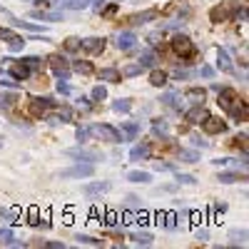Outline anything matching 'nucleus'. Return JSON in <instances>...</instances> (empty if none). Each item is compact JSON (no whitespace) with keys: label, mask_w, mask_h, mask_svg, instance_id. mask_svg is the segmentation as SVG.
<instances>
[{"label":"nucleus","mask_w":249,"mask_h":249,"mask_svg":"<svg viewBox=\"0 0 249 249\" xmlns=\"http://www.w3.org/2000/svg\"><path fill=\"white\" fill-rule=\"evenodd\" d=\"M172 53L177 57H187V62H190L192 57H197V48L187 35H175L172 37Z\"/></svg>","instance_id":"1"},{"label":"nucleus","mask_w":249,"mask_h":249,"mask_svg":"<svg viewBox=\"0 0 249 249\" xmlns=\"http://www.w3.org/2000/svg\"><path fill=\"white\" fill-rule=\"evenodd\" d=\"M55 107H57V102L50 100V97H33L28 112H30V117H45V115H48L50 110H55Z\"/></svg>","instance_id":"2"},{"label":"nucleus","mask_w":249,"mask_h":249,"mask_svg":"<svg viewBox=\"0 0 249 249\" xmlns=\"http://www.w3.org/2000/svg\"><path fill=\"white\" fill-rule=\"evenodd\" d=\"M217 90H219V88H217ZM239 100H242V97H239V92H237L234 88H222L217 102H219V107H222L224 112H234V107L239 105Z\"/></svg>","instance_id":"3"},{"label":"nucleus","mask_w":249,"mask_h":249,"mask_svg":"<svg viewBox=\"0 0 249 249\" xmlns=\"http://www.w3.org/2000/svg\"><path fill=\"white\" fill-rule=\"evenodd\" d=\"M234 13H237V3H232V0H224L222 5L212 8L210 18H212V23H227V20H232Z\"/></svg>","instance_id":"4"},{"label":"nucleus","mask_w":249,"mask_h":249,"mask_svg":"<svg viewBox=\"0 0 249 249\" xmlns=\"http://www.w3.org/2000/svg\"><path fill=\"white\" fill-rule=\"evenodd\" d=\"M92 135H100V140H107V142H124L122 132L117 127H112V124H97V127H90Z\"/></svg>","instance_id":"5"},{"label":"nucleus","mask_w":249,"mask_h":249,"mask_svg":"<svg viewBox=\"0 0 249 249\" xmlns=\"http://www.w3.org/2000/svg\"><path fill=\"white\" fill-rule=\"evenodd\" d=\"M199 124H202V130H204L207 135H222V132L227 130V122L219 120V117H214V115H207Z\"/></svg>","instance_id":"6"},{"label":"nucleus","mask_w":249,"mask_h":249,"mask_svg":"<svg viewBox=\"0 0 249 249\" xmlns=\"http://www.w3.org/2000/svg\"><path fill=\"white\" fill-rule=\"evenodd\" d=\"M95 175V167H92V162L90 164H75V167L70 170H62L60 172V179H72V177H92Z\"/></svg>","instance_id":"7"},{"label":"nucleus","mask_w":249,"mask_h":249,"mask_svg":"<svg viewBox=\"0 0 249 249\" xmlns=\"http://www.w3.org/2000/svg\"><path fill=\"white\" fill-rule=\"evenodd\" d=\"M50 68L55 70V75H60V80H68L70 75V62L65 55H53L50 57Z\"/></svg>","instance_id":"8"},{"label":"nucleus","mask_w":249,"mask_h":249,"mask_svg":"<svg viewBox=\"0 0 249 249\" xmlns=\"http://www.w3.org/2000/svg\"><path fill=\"white\" fill-rule=\"evenodd\" d=\"M65 155H68V157H72V160H77V162H97V160H102V155H100V152H95V150H85V147L68 150Z\"/></svg>","instance_id":"9"},{"label":"nucleus","mask_w":249,"mask_h":249,"mask_svg":"<svg viewBox=\"0 0 249 249\" xmlns=\"http://www.w3.org/2000/svg\"><path fill=\"white\" fill-rule=\"evenodd\" d=\"M80 50L88 53V55H97L105 50V37H88V40H80Z\"/></svg>","instance_id":"10"},{"label":"nucleus","mask_w":249,"mask_h":249,"mask_svg":"<svg viewBox=\"0 0 249 249\" xmlns=\"http://www.w3.org/2000/svg\"><path fill=\"white\" fill-rule=\"evenodd\" d=\"M8 72H10V77H13V80H28L33 70L25 65L23 60H20V62H13V65L8 68Z\"/></svg>","instance_id":"11"},{"label":"nucleus","mask_w":249,"mask_h":249,"mask_svg":"<svg viewBox=\"0 0 249 249\" xmlns=\"http://www.w3.org/2000/svg\"><path fill=\"white\" fill-rule=\"evenodd\" d=\"M182 97L190 100L192 105H199V102H204V97H207V90H204V88H187V90L182 92Z\"/></svg>","instance_id":"12"},{"label":"nucleus","mask_w":249,"mask_h":249,"mask_svg":"<svg viewBox=\"0 0 249 249\" xmlns=\"http://www.w3.org/2000/svg\"><path fill=\"white\" fill-rule=\"evenodd\" d=\"M207 115H210V112H207V110H204V105L199 102V105H195V107H190V110H187V122L199 124V122H202Z\"/></svg>","instance_id":"13"},{"label":"nucleus","mask_w":249,"mask_h":249,"mask_svg":"<svg viewBox=\"0 0 249 249\" xmlns=\"http://www.w3.org/2000/svg\"><path fill=\"white\" fill-rule=\"evenodd\" d=\"M152 18H157V10H144V13L130 15V18H127V25H142V23H150Z\"/></svg>","instance_id":"14"},{"label":"nucleus","mask_w":249,"mask_h":249,"mask_svg":"<svg viewBox=\"0 0 249 249\" xmlns=\"http://www.w3.org/2000/svg\"><path fill=\"white\" fill-rule=\"evenodd\" d=\"M217 65H219L222 72H232V70H234V68H232V60H230V55H227L224 48H217Z\"/></svg>","instance_id":"15"},{"label":"nucleus","mask_w":249,"mask_h":249,"mask_svg":"<svg viewBox=\"0 0 249 249\" xmlns=\"http://www.w3.org/2000/svg\"><path fill=\"white\" fill-rule=\"evenodd\" d=\"M232 115H234V122H237V124H239V122H247V120H249V105H247L244 100H239V105L234 107Z\"/></svg>","instance_id":"16"},{"label":"nucleus","mask_w":249,"mask_h":249,"mask_svg":"<svg viewBox=\"0 0 249 249\" xmlns=\"http://www.w3.org/2000/svg\"><path fill=\"white\" fill-rule=\"evenodd\" d=\"M152 152V144H137V147H132L130 152V160H147Z\"/></svg>","instance_id":"17"},{"label":"nucleus","mask_w":249,"mask_h":249,"mask_svg":"<svg viewBox=\"0 0 249 249\" xmlns=\"http://www.w3.org/2000/svg\"><path fill=\"white\" fill-rule=\"evenodd\" d=\"M135 40H137V37H135L132 33H122V35L117 37V48H120V50H130V48H135Z\"/></svg>","instance_id":"18"},{"label":"nucleus","mask_w":249,"mask_h":249,"mask_svg":"<svg viewBox=\"0 0 249 249\" xmlns=\"http://www.w3.org/2000/svg\"><path fill=\"white\" fill-rule=\"evenodd\" d=\"M110 184L107 182H92V184H85V195H102L107 192Z\"/></svg>","instance_id":"19"},{"label":"nucleus","mask_w":249,"mask_h":249,"mask_svg":"<svg viewBox=\"0 0 249 249\" xmlns=\"http://www.w3.org/2000/svg\"><path fill=\"white\" fill-rule=\"evenodd\" d=\"M100 80L120 82V80H122V75H120V70H115V68H105V70H100Z\"/></svg>","instance_id":"20"},{"label":"nucleus","mask_w":249,"mask_h":249,"mask_svg":"<svg viewBox=\"0 0 249 249\" xmlns=\"http://www.w3.org/2000/svg\"><path fill=\"white\" fill-rule=\"evenodd\" d=\"M130 239H132L135 244H142V247H150V244H152V234H147V232H132Z\"/></svg>","instance_id":"21"},{"label":"nucleus","mask_w":249,"mask_h":249,"mask_svg":"<svg viewBox=\"0 0 249 249\" xmlns=\"http://www.w3.org/2000/svg\"><path fill=\"white\" fill-rule=\"evenodd\" d=\"M150 82H152L155 88L167 85V72H162V70H152V75H150Z\"/></svg>","instance_id":"22"},{"label":"nucleus","mask_w":249,"mask_h":249,"mask_svg":"<svg viewBox=\"0 0 249 249\" xmlns=\"http://www.w3.org/2000/svg\"><path fill=\"white\" fill-rule=\"evenodd\" d=\"M217 179H219V182H224V184H232V182H242V179H247V177H244V175H239V172H222Z\"/></svg>","instance_id":"23"},{"label":"nucleus","mask_w":249,"mask_h":249,"mask_svg":"<svg viewBox=\"0 0 249 249\" xmlns=\"http://www.w3.org/2000/svg\"><path fill=\"white\" fill-rule=\"evenodd\" d=\"M127 179L130 182H140V184H147V182H152V175L150 172H130Z\"/></svg>","instance_id":"24"},{"label":"nucleus","mask_w":249,"mask_h":249,"mask_svg":"<svg viewBox=\"0 0 249 249\" xmlns=\"http://www.w3.org/2000/svg\"><path fill=\"white\" fill-rule=\"evenodd\" d=\"M75 70H77L80 75H92V72H95L92 62H88V60H77V62H75Z\"/></svg>","instance_id":"25"},{"label":"nucleus","mask_w":249,"mask_h":249,"mask_svg":"<svg viewBox=\"0 0 249 249\" xmlns=\"http://www.w3.org/2000/svg\"><path fill=\"white\" fill-rule=\"evenodd\" d=\"M122 130L127 135V140H135V135L140 132V124L137 122H122Z\"/></svg>","instance_id":"26"},{"label":"nucleus","mask_w":249,"mask_h":249,"mask_svg":"<svg viewBox=\"0 0 249 249\" xmlns=\"http://www.w3.org/2000/svg\"><path fill=\"white\" fill-rule=\"evenodd\" d=\"M112 110L115 112H130L132 110V102L130 100H115L112 102Z\"/></svg>","instance_id":"27"},{"label":"nucleus","mask_w":249,"mask_h":249,"mask_svg":"<svg viewBox=\"0 0 249 249\" xmlns=\"http://www.w3.org/2000/svg\"><path fill=\"white\" fill-rule=\"evenodd\" d=\"M155 62H157V57H155V53H152V50L142 53V57H140V65H142V68H152Z\"/></svg>","instance_id":"28"},{"label":"nucleus","mask_w":249,"mask_h":249,"mask_svg":"<svg viewBox=\"0 0 249 249\" xmlns=\"http://www.w3.org/2000/svg\"><path fill=\"white\" fill-rule=\"evenodd\" d=\"M142 70H144V68H142L140 62H137V65H127V68H124L120 75H122V77H135V75H140Z\"/></svg>","instance_id":"29"},{"label":"nucleus","mask_w":249,"mask_h":249,"mask_svg":"<svg viewBox=\"0 0 249 249\" xmlns=\"http://www.w3.org/2000/svg\"><path fill=\"white\" fill-rule=\"evenodd\" d=\"M162 227H167V230H175V227H177V214H175V212H164Z\"/></svg>","instance_id":"30"},{"label":"nucleus","mask_w":249,"mask_h":249,"mask_svg":"<svg viewBox=\"0 0 249 249\" xmlns=\"http://www.w3.org/2000/svg\"><path fill=\"white\" fill-rule=\"evenodd\" d=\"M28 224H33V227H40L43 222H40V214H37V207H30L28 210ZM45 227V224H43Z\"/></svg>","instance_id":"31"},{"label":"nucleus","mask_w":249,"mask_h":249,"mask_svg":"<svg viewBox=\"0 0 249 249\" xmlns=\"http://www.w3.org/2000/svg\"><path fill=\"white\" fill-rule=\"evenodd\" d=\"M0 242H3V244H10V247H15V244H18V242H15V237H13V232H10V230H5V227L0 230Z\"/></svg>","instance_id":"32"},{"label":"nucleus","mask_w":249,"mask_h":249,"mask_svg":"<svg viewBox=\"0 0 249 249\" xmlns=\"http://www.w3.org/2000/svg\"><path fill=\"white\" fill-rule=\"evenodd\" d=\"M23 62H25V65H28L30 70H40V68H43V60H40V57H35V55H30V57H23Z\"/></svg>","instance_id":"33"},{"label":"nucleus","mask_w":249,"mask_h":249,"mask_svg":"<svg viewBox=\"0 0 249 249\" xmlns=\"http://www.w3.org/2000/svg\"><path fill=\"white\" fill-rule=\"evenodd\" d=\"M179 160L182 162H199V155L192 150H179Z\"/></svg>","instance_id":"34"},{"label":"nucleus","mask_w":249,"mask_h":249,"mask_svg":"<svg viewBox=\"0 0 249 249\" xmlns=\"http://www.w3.org/2000/svg\"><path fill=\"white\" fill-rule=\"evenodd\" d=\"M65 5H68L70 10H82V8L90 5V0H65Z\"/></svg>","instance_id":"35"},{"label":"nucleus","mask_w":249,"mask_h":249,"mask_svg":"<svg viewBox=\"0 0 249 249\" xmlns=\"http://www.w3.org/2000/svg\"><path fill=\"white\" fill-rule=\"evenodd\" d=\"M77 242L80 244H92V247H100L102 239H95V237H88V234H77Z\"/></svg>","instance_id":"36"},{"label":"nucleus","mask_w":249,"mask_h":249,"mask_svg":"<svg viewBox=\"0 0 249 249\" xmlns=\"http://www.w3.org/2000/svg\"><path fill=\"white\" fill-rule=\"evenodd\" d=\"M65 50H68V53L80 50V40H77V37H68V40H65Z\"/></svg>","instance_id":"37"},{"label":"nucleus","mask_w":249,"mask_h":249,"mask_svg":"<svg viewBox=\"0 0 249 249\" xmlns=\"http://www.w3.org/2000/svg\"><path fill=\"white\" fill-rule=\"evenodd\" d=\"M8 45H10V50H23V45H25V40L15 35L13 40H8Z\"/></svg>","instance_id":"38"},{"label":"nucleus","mask_w":249,"mask_h":249,"mask_svg":"<svg viewBox=\"0 0 249 249\" xmlns=\"http://www.w3.org/2000/svg\"><path fill=\"white\" fill-rule=\"evenodd\" d=\"M90 135H92L90 127H77V142H80V144H82V142H88Z\"/></svg>","instance_id":"39"},{"label":"nucleus","mask_w":249,"mask_h":249,"mask_svg":"<svg viewBox=\"0 0 249 249\" xmlns=\"http://www.w3.org/2000/svg\"><path fill=\"white\" fill-rule=\"evenodd\" d=\"M105 97H107V90L102 88V85L92 88V100H105Z\"/></svg>","instance_id":"40"},{"label":"nucleus","mask_w":249,"mask_h":249,"mask_svg":"<svg viewBox=\"0 0 249 249\" xmlns=\"http://www.w3.org/2000/svg\"><path fill=\"white\" fill-rule=\"evenodd\" d=\"M117 8H120V3H117V0H115V3H110L105 10H102V15H105V18H112L115 13H117Z\"/></svg>","instance_id":"41"},{"label":"nucleus","mask_w":249,"mask_h":249,"mask_svg":"<svg viewBox=\"0 0 249 249\" xmlns=\"http://www.w3.org/2000/svg\"><path fill=\"white\" fill-rule=\"evenodd\" d=\"M162 102H164L167 107H177V110H179V105L175 102V95H164V97H162Z\"/></svg>","instance_id":"42"},{"label":"nucleus","mask_w":249,"mask_h":249,"mask_svg":"<svg viewBox=\"0 0 249 249\" xmlns=\"http://www.w3.org/2000/svg\"><path fill=\"white\" fill-rule=\"evenodd\" d=\"M177 182H182V184H195L197 179H195L192 175H177Z\"/></svg>","instance_id":"43"},{"label":"nucleus","mask_w":249,"mask_h":249,"mask_svg":"<svg viewBox=\"0 0 249 249\" xmlns=\"http://www.w3.org/2000/svg\"><path fill=\"white\" fill-rule=\"evenodd\" d=\"M13 23H15V25H20V28H25V30H33V33H37V30H40V28H37V25H33V23H20V20H13Z\"/></svg>","instance_id":"44"},{"label":"nucleus","mask_w":249,"mask_h":249,"mask_svg":"<svg viewBox=\"0 0 249 249\" xmlns=\"http://www.w3.org/2000/svg\"><path fill=\"white\" fill-rule=\"evenodd\" d=\"M234 144H237V147H242V150L247 152V135H239V137H234Z\"/></svg>","instance_id":"45"},{"label":"nucleus","mask_w":249,"mask_h":249,"mask_svg":"<svg viewBox=\"0 0 249 249\" xmlns=\"http://www.w3.org/2000/svg\"><path fill=\"white\" fill-rule=\"evenodd\" d=\"M102 222H105L107 227H112V224H117V214H115V212H107V217L102 219Z\"/></svg>","instance_id":"46"},{"label":"nucleus","mask_w":249,"mask_h":249,"mask_svg":"<svg viewBox=\"0 0 249 249\" xmlns=\"http://www.w3.org/2000/svg\"><path fill=\"white\" fill-rule=\"evenodd\" d=\"M0 37H3V40H13V37H15V33H13V30H8V28H0Z\"/></svg>","instance_id":"47"},{"label":"nucleus","mask_w":249,"mask_h":249,"mask_svg":"<svg viewBox=\"0 0 249 249\" xmlns=\"http://www.w3.org/2000/svg\"><path fill=\"white\" fill-rule=\"evenodd\" d=\"M199 75H202V77H212V75H214V70H212V68H207V65H204V68L199 70Z\"/></svg>","instance_id":"48"},{"label":"nucleus","mask_w":249,"mask_h":249,"mask_svg":"<svg viewBox=\"0 0 249 249\" xmlns=\"http://www.w3.org/2000/svg\"><path fill=\"white\" fill-rule=\"evenodd\" d=\"M0 85L3 88H18V82L15 80H0Z\"/></svg>","instance_id":"49"},{"label":"nucleus","mask_w":249,"mask_h":249,"mask_svg":"<svg viewBox=\"0 0 249 249\" xmlns=\"http://www.w3.org/2000/svg\"><path fill=\"white\" fill-rule=\"evenodd\" d=\"M57 92H62V95H68V92H70V88L65 85V82H57Z\"/></svg>","instance_id":"50"},{"label":"nucleus","mask_w":249,"mask_h":249,"mask_svg":"<svg viewBox=\"0 0 249 249\" xmlns=\"http://www.w3.org/2000/svg\"><path fill=\"white\" fill-rule=\"evenodd\" d=\"M192 144H199V147H207V142L199 140V137H192Z\"/></svg>","instance_id":"51"},{"label":"nucleus","mask_w":249,"mask_h":249,"mask_svg":"<svg viewBox=\"0 0 249 249\" xmlns=\"http://www.w3.org/2000/svg\"><path fill=\"white\" fill-rule=\"evenodd\" d=\"M117 3H120V0H117Z\"/></svg>","instance_id":"52"}]
</instances>
